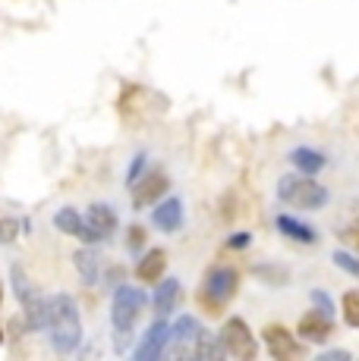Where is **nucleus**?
Masks as SVG:
<instances>
[{
    "mask_svg": "<svg viewBox=\"0 0 359 361\" xmlns=\"http://www.w3.org/2000/svg\"><path fill=\"white\" fill-rule=\"evenodd\" d=\"M322 358H324V361H347L350 352H347V349H331V352H324Z\"/></svg>",
    "mask_w": 359,
    "mask_h": 361,
    "instance_id": "28",
    "label": "nucleus"
},
{
    "mask_svg": "<svg viewBox=\"0 0 359 361\" xmlns=\"http://www.w3.org/2000/svg\"><path fill=\"white\" fill-rule=\"evenodd\" d=\"M309 298H312V308L315 311H322L324 317H334V302H331V295L328 293H322V289H312V293H309Z\"/></svg>",
    "mask_w": 359,
    "mask_h": 361,
    "instance_id": "24",
    "label": "nucleus"
},
{
    "mask_svg": "<svg viewBox=\"0 0 359 361\" xmlns=\"http://www.w3.org/2000/svg\"><path fill=\"white\" fill-rule=\"evenodd\" d=\"M290 164H293L300 173H306V176H315V173L324 166V154L315 148H293L290 151Z\"/></svg>",
    "mask_w": 359,
    "mask_h": 361,
    "instance_id": "19",
    "label": "nucleus"
},
{
    "mask_svg": "<svg viewBox=\"0 0 359 361\" xmlns=\"http://www.w3.org/2000/svg\"><path fill=\"white\" fill-rule=\"evenodd\" d=\"M167 345H170V324H167V317H158V321L145 330L142 343L136 345L133 355H136V361H158V358H164Z\"/></svg>",
    "mask_w": 359,
    "mask_h": 361,
    "instance_id": "8",
    "label": "nucleus"
},
{
    "mask_svg": "<svg viewBox=\"0 0 359 361\" xmlns=\"http://www.w3.org/2000/svg\"><path fill=\"white\" fill-rule=\"evenodd\" d=\"M0 343H4V330H0Z\"/></svg>",
    "mask_w": 359,
    "mask_h": 361,
    "instance_id": "32",
    "label": "nucleus"
},
{
    "mask_svg": "<svg viewBox=\"0 0 359 361\" xmlns=\"http://www.w3.org/2000/svg\"><path fill=\"white\" fill-rule=\"evenodd\" d=\"M10 280H13V293H16L19 305H23V317H25V327L29 330H45L47 324V302L35 293L32 280L25 276V270L19 264L10 267Z\"/></svg>",
    "mask_w": 359,
    "mask_h": 361,
    "instance_id": "4",
    "label": "nucleus"
},
{
    "mask_svg": "<svg viewBox=\"0 0 359 361\" xmlns=\"http://www.w3.org/2000/svg\"><path fill=\"white\" fill-rule=\"evenodd\" d=\"M73 264H76V270H79V280L86 283V286H95V283H98V255H95L92 245L79 248V252L73 255Z\"/></svg>",
    "mask_w": 359,
    "mask_h": 361,
    "instance_id": "18",
    "label": "nucleus"
},
{
    "mask_svg": "<svg viewBox=\"0 0 359 361\" xmlns=\"http://www.w3.org/2000/svg\"><path fill=\"white\" fill-rule=\"evenodd\" d=\"M331 261H334V264H337V267H341V270H347L350 276H356V280H359V258H356V255H350V252H341V248H337V252L331 255Z\"/></svg>",
    "mask_w": 359,
    "mask_h": 361,
    "instance_id": "23",
    "label": "nucleus"
},
{
    "mask_svg": "<svg viewBox=\"0 0 359 361\" xmlns=\"http://www.w3.org/2000/svg\"><path fill=\"white\" fill-rule=\"evenodd\" d=\"M278 198L284 204L296 207V211H322L328 204V189L322 183H315L312 176L300 173V176H284L278 183Z\"/></svg>",
    "mask_w": 359,
    "mask_h": 361,
    "instance_id": "3",
    "label": "nucleus"
},
{
    "mask_svg": "<svg viewBox=\"0 0 359 361\" xmlns=\"http://www.w3.org/2000/svg\"><path fill=\"white\" fill-rule=\"evenodd\" d=\"M343 321L359 330V289H350L343 295Z\"/></svg>",
    "mask_w": 359,
    "mask_h": 361,
    "instance_id": "22",
    "label": "nucleus"
},
{
    "mask_svg": "<svg viewBox=\"0 0 359 361\" xmlns=\"http://www.w3.org/2000/svg\"><path fill=\"white\" fill-rule=\"evenodd\" d=\"M142 308H145V293L142 289L120 283L117 293H114V302H110V327H114V336H117V352L126 349V339L133 336Z\"/></svg>",
    "mask_w": 359,
    "mask_h": 361,
    "instance_id": "2",
    "label": "nucleus"
},
{
    "mask_svg": "<svg viewBox=\"0 0 359 361\" xmlns=\"http://www.w3.org/2000/svg\"><path fill=\"white\" fill-rule=\"evenodd\" d=\"M265 349L268 355H271L274 361H290V358H302V343L296 336H290L287 327H281V324H268L265 327Z\"/></svg>",
    "mask_w": 359,
    "mask_h": 361,
    "instance_id": "7",
    "label": "nucleus"
},
{
    "mask_svg": "<svg viewBox=\"0 0 359 361\" xmlns=\"http://www.w3.org/2000/svg\"><path fill=\"white\" fill-rule=\"evenodd\" d=\"M47 302V336H51L54 352L70 355L82 345V317H79V305L70 293H54Z\"/></svg>",
    "mask_w": 359,
    "mask_h": 361,
    "instance_id": "1",
    "label": "nucleus"
},
{
    "mask_svg": "<svg viewBox=\"0 0 359 361\" xmlns=\"http://www.w3.org/2000/svg\"><path fill=\"white\" fill-rule=\"evenodd\" d=\"M164 267H167L164 248H148V252L139 258V264H136V276H139V283H145V286H155V283L164 276Z\"/></svg>",
    "mask_w": 359,
    "mask_h": 361,
    "instance_id": "14",
    "label": "nucleus"
},
{
    "mask_svg": "<svg viewBox=\"0 0 359 361\" xmlns=\"http://www.w3.org/2000/svg\"><path fill=\"white\" fill-rule=\"evenodd\" d=\"M16 233H19V220H13V217L0 220V242H4V245H10V242L16 239Z\"/></svg>",
    "mask_w": 359,
    "mask_h": 361,
    "instance_id": "25",
    "label": "nucleus"
},
{
    "mask_svg": "<svg viewBox=\"0 0 359 361\" xmlns=\"http://www.w3.org/2000/svg\"><path fill=\"white\" fill-rule=\"evenodd\" d=\"M126 245H129V252H139V248L145 245V230L142 226H129L126 230Z\"/></svg>",
    "mask_w": 359,
    "mask_h": 361,
    "instance_id": "26",
    "label": "nucleus"
},
{
    "mask_svg": "<svg viewBox=\"0 0 359 361\" xmlns=\"http://www.w3.org/2000/svg\"><path fill=\"white\" fill-rule=\"evenodd\" d=\"M255 276H261L265 283H271V286L278 289V286H284V283H287L290 274H287L284 267H278V264H265V267L259 264V267H255Z\"/></svg>",
    "mask_w": 359,
    "mask_h": 361,
    "instance_id": "21",
    "label": "nucleus"
},
{
    "mask_svg": "<svg viewBox=\"0 0 359 361\" xmlns=\"http://www.w3.org/2000/svg\"><path fill=\"white\" fill-rule=\"evenodd\" d=\"M343 239H347L350 245L356 248V255H359V226H353V230H347V233H343Z\"/></svg>",
    "mask_w": 359,
    "mask_h": 361,
    "instance_id": "30",
    "label": "nucleus"
},
{
    "mask_svg": "<svg viewBox=\"0 0 359 361\" xmlns=\"http://www.w3.org/2000/svg\"><path fill=\"white\" fill-rule=\"evenodd\" d=\"M151 224L161 233H177L183 226V201L180 198H164L155 201V211H151Z\"/></svg>",
    "mask_w": 359,
    "mask_h": 361,
    "instance_id": "13",
    "label": "nucleus"
},
{
    "mask_svg": "<svg viewBox=\"0 0 359 361\" xmlns=\"http://www.w3.org/2000/svg\"><path fill=\"white\" fill-rule=\"evenodd\" d=\"M334 333V317H324L322 311H306L296 324V336L306 343H328V336Z\"/></svg>",
    "mask_w": 359,
    "mask_h": 361,
    "instance_id": "12",
    "label": "nucleus"
},
{
    "mask_svg": "<svg viewBox=\"0 0 359 361\" xmlns=\"http://www.w3.org/2000/svg\"><path fill=\"white\" fill-rule=\"evenodd\" d=\"M237 286H240V276H237L233 267H215L211 270L208 280H205V286H202V302L208 305L211 314H218V311L237 295Z\"/></svg>",
    "mask_w": 359,
    "mask_h": 361,
    "instance_id": "6",
    "label": "nucleus"
},
{
    "mask_svg": "<svg viewBox=\"0 0 359 361\" xmlns=\"http://www.w3.org/2000/svg\"><path fill=\"white\" fill-rule=\"evenodd\" d=\"M278 230L287 235V239H293V242H300V245H315L319 242V233L312 230V226H306L302 220H296V217H290V214H281L278 220Z\"/></svg>",
    "mask_w": 359,
    "mask_h": 361,
    "instance_id": "17",
    "label": "nucleus"
},
{
    "mask_svg": "<svg viewBox=\"0 0 359 361\" xmlns=\"http://www.w3.org/2000/svg\"><path fill=\"white\" fill-rule=\"evenodd\" d=\"M196 349H192V355H196L199 361H218L220 355H224V345H220V336H215V333H205L199 330L196 336Z\"/></svg>",
    "mask_w": 359,
    "mask_h": 361,
    "instance_id": "20",
    "label": "nucleus"
},
{
    "mask_svg": "<svg viewBox=\"0 0 359 361\" xmlns=\"http://www.w3.org/2000/svg\"><path fill=\"white\" fill-rule=\"evenodd\" d=\"M0 302H4V286H0Z\"/></svg>",
    "mask_w": 359,
    "mask_h": 361,
    "instance_id": "31",
    "label": "nucleus"
},
{
    "mask_svg": "<svg viewBox=\"0 0 359 361\" xmlns=\"http://www.w3.org/2000/svg\"><path fill=\"white\" fill-rule=\"evenodd\" d=\"M54 226H57L64 235H73V239H79L82 245H98V235L88 230V224L82 220V214L76 211V207H60L57 214H54Z\"/></svg>",
    "mask_w": 359,
    "mask_h": 361,
    "instance_id": "10",
    "label": "nucleus"
},
{
    "mask_svg": "<svg viewBox=\"0 0 359 361\" xmlns=\"http://www.w3.org/2000/svg\"><path fill=\"white\" fill-rule=\"evenodd\" d=\"M218 336H220V345H224V355L240 358V361H252L259 355V343H255L249 324L243 317H227Z\"/></svg>",
    "mask_w": 359,
    "mask_h": 361,
    "instance_id": "5",
    "label": "nucleus"
},
{
    "mask_svg": "<svg viewBox=\"0 0 359 361\" xmlns=\"http://www.w3.org/2000/svg\"><path fill=\"white\" fill-rule=\"evenodd\" d=\"M199 330H202V324H199L192 314L177 317V324L170 327V343H174V349H177V352H186L192 343H196ZM189 352H192V349H189Z\"/></svg>",
    "mask_w": 359,
    "mask_h": 361,
    "instance_id": "16",
    "label": "nucleus"
},
{
    "mask_svg": "<svg viewBox=\"0 0 359 361\" xmlns=\"http://www.w3.org/2000/svg\"><path fill=\"white\" fill-rule=\"evenodd\" d=\"M88 224V230L98 235L101 242L107 239V235H114V230L120 226V217H117L114 204H107V201H95V204H88L86 217H82Z\"/></svg>",
    "mask_w": 359,
    "mask_h": 361,
    "instance_id": "11",
    "label": "nucleus"
},
{
    "mask_svg": "<svg viewBox=\"0 0 359 361\" xmlns=\"http://www.w3.org/2000/svg\"><path fill=\"white\" fill-rule=\"evenodd\" d=\"M161 286L155 289V295H151V305H155V314L158 317H170L174 314V308H177V302H180V280H174V276H167V280H158Z\"/></svg>",
    "mask_w": 359,
    "mask_h": 361,
    "instance_id": "15",
    "label": "nucleus"
},
{
    "mask_svg": "<svg viewBox=\"0 0 359 361\" xmlns=\"http://www.w3.org/2000/svg\"><path fill=\"white\" fill-rule=\"evenodd\" d=\"M249 245V233H237L230 235V248H246Z\"/></svg>",
    "mask_w": 359,
    "mask_h": 361,
    "instance_id": "29",
    "label": "nucleus"
},
{
    "mask_svg": "<svg viewBox=\"0 0 359 361\" xmlns=\"http://www.w3.org/2000/svg\"><path fill=\"white\" fill-rule=\"evenodd\" d=\"M142 166H145V154H136V157H133V164H129V173H126V185H133L136 179H139Z\"/></svg>",
    "mask_w": 359,
    "mask_h": 361,
    "instance_id": "27",
    "label": "nucleus"
},
{
    "mask_svg": "<svg viewBox=\"0 0 359 361\" xmlns=\"http://www.w3.org/2000/svg\"><path fill=\"white\" fill-rule=\"evenodd\" d=\"M133 189V207L136 211H145V207H151L155 201L164 198V192H167V176H164L161 170H151L145 173L139 183L129 185Z\"/></svg>",
    "mask_w": 359,
    "mask_h": 361,
    "instance_id": "9",
    "label": "nucleus"
}]
</instances>
